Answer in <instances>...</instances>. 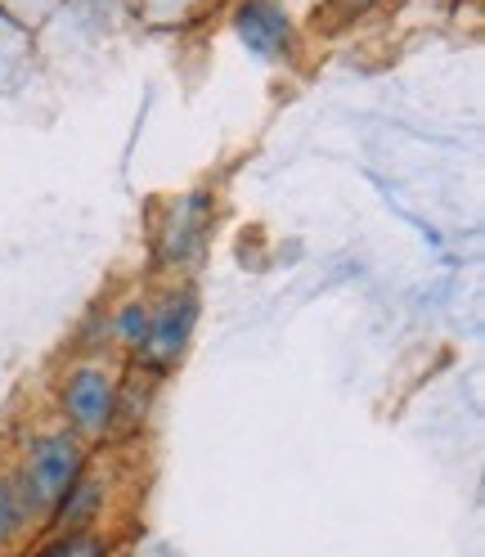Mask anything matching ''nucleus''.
<instances>
[{
	"label": "nucleus",
	"mask_w": 485,
	"mask_h": 557,
	"mask_svg": "<svg viewBox=\"0 0 485 557\" xmlns=\"http://www.w3.org/2000/svg\"><path fill=\"white\" fill-rule=\"evenodd\" d=\"M194 329H198V288L194 284H181L171 288L162 297V306H153V320H149V337L140 346V356H135V364H140L145 377H166L171 369H176L189 351L194 342Z\"/></svg>",
	"instance_id": "7ed1b4c3"
},
{
	"label": "nucleus",
	"mask_w": 485,
	"mask_h": 557,
	"mask_svg": "<svg viewBox=\"0 0 485 557\" xmlns=\"http://www.w3.org/2000/svg\"><path fill=\"white\" fill-rule=\"evenodd\" d=\"M207 225H212V198L207 194H189L181 198L176 207H171V221L158 238V252L166 265H185L189 257L202 252V243H207Z\"/></svg>",
	"instance_id": "39448f33"
},
{
	"label": "nucleus",
	"mask_w": 485,
	"mask_h": 557,
	"mask_svg": "<svg viewBox=\"0 0 485 557\" xmlns=\"http://www.w3.org/2000/svg\"><path fill=\"white\" fill-rule=\"evenodd\" d=\"M86 468H90L86 441H77L67 428L32 436V445L23 449V463L14 468V481H18L23 504L32 508V517L46 521L50 508L67 495V485H73Z\"/></svg>",
	"instance_id": "f257e3e1"
},
{
	"label": "nucleus",
	"mask_w": 485,
	"mask_h": 557,
	"mask_svg": "<svg viewBox=\"0 0 485 557\" xmlns=\"http://www.w3.org/2000/svg\"><path fill=\"white\" fill-rule=\"evenodd\" d=\"M234 37L261 63H284L297 46V27L279 0H238L234 5Z\"/></svg>",
	"instance_id": "20e7f679"
},
{
	"label": "nucleus",
	"mask_w": 485,
	"mask_h": 557,
	"mask_svg": "<svg viewBox=\"0 0 485 557\" xmlns=\"http://www.w3.org/2000/svg\"><path fill=\"white\" fill-rule=\"evenodd\" d=\"M103 499H109V481L99 472H82L73 485H67V495L50 508V531L54 535H67V531H95V521L103 512Z\"/></svg>",
	"instance_id": "423d86ee"
},
{
	"label": "nucleus",
	"mask_w": 485,
	"mask_h": 557,
	"mask_svg": "<svg viewBox=\"0 0 485 557\" xmlns=\"http://www.w3.org/2000/svg\"><path fill=\"white\" fill-rule=\"evenodd\" d=\"M149 320H153V306L145 297H130V301L117 306V315L109 320V333L126 356H140V346L149 337Z\"/></svg>",
	"instance_id": "1a4fd4ad"
},
{
	"label": "nucleus",
	"mask_w": 485,
	"mask_h": 557,
	"mask_svg": "<svg viewBox=\"0 0 485 557\" xmlns=\"http://www.w3.org/2000/svg\"><path fill=\"white\" fill-rule=\"evenodd\" d=\"M117 373L103 369L99 360L67 369V377L59 382V413L63 428L77 441H99L113 436V418H117Z\"/></svg>",
	"instance_id": "f03ea898"
},
{
	"label": "nucleus",
	"mask_w": 485,
	"mask_h": 557,
	"mask_svg": "<svg viewBox=\"0 0 485 557\" xmlns=\"http://www.w3.org/2000/svg\"><path fill=\"white\" fill-rule=\"evenodd\" d=\"M109 553H113V544L99 531H67L37 548V557H109Z\"/></svg>",
	"instance_id": "9d476101"
},
{
	"label": "nucleus",
	"mask_w": 485,
	"mask_h": 557,
	"mask_svg": "<svg viewBox=\"0 0 485 557\" xmlns=\"http://www.w3.org/2000/svg\"><path fill=\"white\" fill-rule=\"evenodd\" d=\"M149 405H153V377H130V382H117V418H113V436H135L145 428L149 418Z\"/></svg>",
	"instance_id": "0eeeda50"
},
{
	"label": "nucleus",
	"mask_w": 485,
	"mask_h": 557,
	"mask_svg": "<svg viewBox=\"0 0 485 557\" xmlns=\"http://www.w3.org/2000/svg\"><path fill=\"white\" fill-rule=\"evenodd\" d=\"M337 5H341L346 14H351V18H356V14H364V10H373V5H377V0H337Z\"/></svg>",
	"instance_id": "9b49d317"
},
{
	"label": "nucleus",
	"mask_w": 485,
	"mask_h": 557,
	"mask_svg": "<svg viewBox=\"0 0 485 557\" xmlns=\"http://www.w3.org/2000/svg\"><path fill=\"white\" fill-rule=\"evenodd\" d=\"M32 527H37V517L23 504L14 472H0V548H14Z\"/></svg>",
	"instance_id": "6e6552de"
}]
</instances>
